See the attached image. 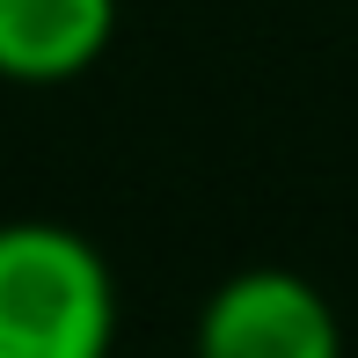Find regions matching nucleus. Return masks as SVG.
Returning a JSON list of instances; mask_svg holds the SVG:
<instances>
[{
    "label": "nucleus",
    "instance_id": "nucleus-1",
    "mask_svg": "<svg viewBox=\"0 0 358 358\" xmlns=\"http://www.w3.org/2000/svg\"><path fill=\"white\" fill-rule=\"evenodd\" d=\"M117 285L88 234L52 220L0 227V358H110Z\"/></svg>",
    "mask_w": 358,
    "mask_h": 358
},
{
    "label": "nucleus",
    "instance_id": "nucleus-3",
    "mask_svg": "<svg viewBox=\"0 0 358 358\" xmlns=\"http://www.w3.org/2000/svg\"><path fill=\"white\" fill-rule=\"evenodd\" d=\"M117 37V0H0V80H80Z\"/></svg>",
    "mask_w": 358,
    "mask_h": 358
},
{
    "label": "nucleus",
    "instance_id": "nucleus-2",
    "mask_svg": "<svg viewBox=\"0 0 358 358\" xmlns=\"http://www.w3.org/2000/svg\"><path fill=\"white\" fill-rule=\"evenodd\" d=\"M198 358H344V329L300 271H234L198 315Z\"/></svg>",
    "mask_w": 358,
    "mask_h": 358
}]
</instances>
